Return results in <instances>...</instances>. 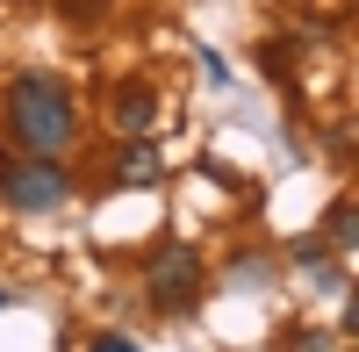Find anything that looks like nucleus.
I'll return each instance as SVG.
<instances>
[{
  "mask_svg": "<svg viewBox=\"0 0 359 352\" xmlns=\"http://www.w3.org/2000/svg\"><path fill=\"white\" fill-rule=\"evenodd\" d=\"M8 123H15V137H22V151H36V158H57L72 144V94L57 86L50 72H22L15 86H8Z\"/></svg>",
  "mask_w": 359,
  "mask_h": 352,
  "instance_id": "nucleus-1",
  "label": "nucleus"
},
{
  "mask_svg": "<svg viewBox=\"0 0 359 352\" xmlns=\"http://www.w3.org/2000/svg\"><path fill=\"white\" fill-rule=\"evenodd\" d=\"M0 194H8L22 216H36V209H57V201L72 194V180H65L57 158H8L0 165Z\"/></svg>",
  "mask_w": 359,
  "mask_h": 352,
  "instance_id": "nucleus-2",
  "label": "nucleus"
},
{
  "mask_svg": "<svg viewBox=\"0 0 359 352\" xmlns=\"http://www.w3.org/2000/svg\"><path fill=\"white\" fill-rule=\"evenodd\" d=\"M144 287H151L158 309H187L201 295V259H194V245H165L151 259V273H144Z\"/></svg>",
  "mask_w": 359,
  "mask_h": 352,
  "instance_id": "nucleus-3",
  "label": "nucleus"
},
{
  "mask_svg": "<svg viewBox=\"0 0 359 352\" xmlns=\"http://www.w3.org/2000/svg\"><path fill=\"white\" fill-rule=\"evenodd\" d=\"M151 123H158V101L144 94V86H123V94H115V130H123V137H144Z\"/></svg>",
  "mask_w": 359,
  "mask_h": 352,
  "instance_id": "nucleus-4",
  "label": "nucleus"
},
{
  "mask_svg": "<svg viewBox=\"0 0 359 352\" xmlns=\"http://www.w3.org/2000/svg\"><path fill=\"white\" fill-rule=\"evenodd\" d=\"M115 180H123V187H151V180H158V151H151V144H123Z\"/></svg>",
  "mask_w": 359,
  "mask_h": 352,
  "instance_id": "nucleus-5",
  "label": "nucleus"
},
{
  "mask_svg": "<svg viewBox=\"0 0 359 352\" xmlns=\"http://www.w3.org/2000/svg\"><path fill=\"white\" fill-rule=\"evenodd\" d=\"M323 230H331V245H352V201H331V216H323Z\"/></svg>",
  "mask_w": 359,
  "mask_h": 352,
  "instance_id": "nucleus-6",
  "label": "nucleus"
},
{
  "mask_svg": "<svg viewBox=\"0 0 359 352\" xmlns=\"http://www.w3.org/2000/svg\"><path fill=\"white\" fill-rule=\"evenodd\" d=\"M323 345H331V338H316V331H294V338H287L280 352H323Z\"/></svg>",
  "mask_w": 359,
  "mask_h": 352,
  "instance_id": "nucleus-7",
  "label": "nucleus"
},
{
  "mask_svg": "<svg viewBox=\"0 0 359 352\" xmlns=\"http://www.w3.org/2000/svg\"><path fill=\"white\" fill-rule=\"evenodd\" d=\"M94 352H137V345H130V338H101Z\"/></svg>",
  "mask_w": 359,
  "mask_h": 352,
  "instance_id": "nucleus-8",
  "label": "nucleus"
},
{
  "mask_svg": "<svg viewBox=\"0 0 359 352\" xmlns=\"http://www.w3.org/2000/svg\"><path fill=\"white\" fill-rule=\"evenodd\" d=\"M8 302H15V295H8V287H0V309H8Z\"/></svg>",
  "mask_w": 359,
  "mask_h": 352,
  "instance_id": "nucleus-9",
  "label": "nucleus"
}]
</instances>
